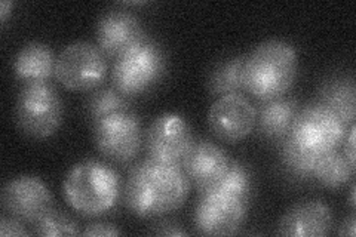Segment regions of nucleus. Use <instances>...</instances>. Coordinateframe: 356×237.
<instances>
[{"label": "nucleus", "mask_w": 356, "mask_h": 237, "mask_svg": "<svg viewBox=\"0 0 356 237\" xmlns=\"http://www.w3.org/2000/svg\"><path fill=\"white\" fill-rule=\"evenodd\" d=\"M191 181L180 165L141 161L131 169L125 184V205L138 218H158L180 209Z\"/></svg>", "instance_id": "nucleus-1"}, {"label": "nucleus", "mask_w": 356, "mask_h": 237, "mask_svg": "<svg viewBox=\"0 0 356 237\" xmlns=\"http://www.w3.org/2000/svg\"><path fill=\"white\" fill-rule=\"evenodd\" d=\"M297 69L293 44L277 39L263 42L245 60L243 91L263 103L281 98L293 86Z\"/></svg>", "instance_id": "nucleus-2"}, {"label": "nucleus", "mask_w": 356, "mask_h": 237, "mask_svg": "<svg viewBox=\"0 0 356 237\" xmlns=\"http://www.w3.org/2000/svg\"><path fill=\"white\" fill-rule=\"evenodd\" d=\"M63 188L69 206L83 217H98L116 205L120 178L103 162L83 161L70 169Z\"/></svg>", "instance_id": "nucleus-3"}, {"label": "nucleus", "mask_w": 356, "mask_h": 237, "mask_svg": "<svg viewBox=\"0 0 356 237\" xmlns=\"http://www.w3.org/2000/svg\"><path fill=\"white\" fill-rule=\"evenodd\" d=\"M348 135V125L319 101L298 110L288 138L298 149L321 157L339 150Z\"/></svg>", "instance_id": "nucleus-4"}, {"label": "nucleus", "mask_w": 356, "mask_h": 237, "mask_svg": "<svg viewBox=\"0 0 356 237\" xmlns=\"http://www.w3.org/2000/svg\"><path fill=\"white\" fill-rule=\"evenodd\" d=\"M165 65L163 49L158 43L146 38L116 58L111 72V82L120 94L127 97L140 95L159 82Z\"/></svg>", "instance_id": "nucleus-5"}, {"label": "nucleus", "mask_w": 356, "mask_h": 237, "mask_svg": "<svg viewBox=\"0 0 356 237\" xmlns=\"http://www.w3.org/2000/svg\"><path fill=\"white\" fill-rule=\"evenodd\" d=\"M63 113V101L51 85H24L19 91L15 117L19 129L29 137H51L61 126Z\"/></svg>", "instance_id": "nucleus-6"}, {"label": "nucleus", "mask_w": 356, "mask_h": 237, "mask_svg": "<svg viewBox=\"0 0 356 237\" xmlns=\"http://www.w3.org/2000/svg\"><path fill=\"white\" fill-rule=\"evenodd\" d=\"M54 74L70 91H92L107 76L106 55L89 42L72 43L57 56Z\"/></svg>", "instance_id": "nucleus-7"}, {"label": "nucleus", "mask_w": 356, "mask_h": 237, "mask_svg": "<svg viewBox=\"0 0 356 237\" xmlns=\"http://www.w3.org/2000/svg\"><path fill=\"white\" fill-rule=\"evenodd\" d=\"M141 123L131 108L116 111L94 123V141L108 161L128 163L141 149Z\"/></svg>", "instance_id": "nucleus-8"}, {"label": "nucleus", "mask_w": 356, "mask_h": 237, "mask_svg": "<svg viewBox=\"0 0 356 237\" xmlns=\"http://www.w3.org/2000/svg\"><path fill=\"white\" fill-rule=\"evenodd\" d=\"M248 202L214 190L200 193L195 209L196 230L204 236L235 234L247 218Z\"/></svg>", "instance_id": "nucleus-9"}, {"label": "nucleus", "mask_w": 356, "mask_h": 237, "mask_svg": "<svg viewBox=\"0 0 356 237\" xmlns=\"http://www.w3.org/2000/svg\"><path fill=\"white\" fill-rule=\"evenodd\" d=\"M195 144L191 126L175 113L156 117L146 132V150L150 159L180 165Z\"/></svg>", "instance_id": "nucleus-10"}, {"label": "nucleus", "mask_w": 356, "mask_h": 237, "mask_svg": "<svg viewBox=\"0 0 356 237\" xmlns=\"http://www.w3.org/2000/svg\"><path fill=\"white\" fill-rule=\"evenodd\" d=\"M52 195L39 177L21 175L8 181L2 190V208L21 222H36L52 209Z\"/></svg>", "instance_id": "nucleus-11"}, {"label": "nucleus", "mask_w": 356, "mask_h": 237, "mask_svg": "<svg viewBox=\"0 0 356 237\" xmlns=\"http://www.w3.org/2000/svg\"><path fill=\"white\" fill-rule=\"evenodd\" d=\"M257 108L241 94L220 97L208 113V126L220 141L235 144L255 128Z\"/></svg>", "instance_id": "nucleus-12"}, {"label": "nucleus", "mask_w": 356, "mask_h": 237, "mask_svg": "<svg viewBox=\"0 0 356 237\" xmlns=\"http://www.w3.org/2000/svg\"><path fill=\"white\" fill-rule=\"evenodd\" d=\"M146 39L141 21L127 10H110L97 24V43L110 58H119Z\"/></svg>", "instance_id": "nucleus-13"}, {"label": "nucleus", "mask_w": 356, "mask_h": 237, "mask_svg": "<svg viewBox=\"0 0 356 237\" xmlns=\"http://www.w3.org/2000/svg\"><path fill=\"white\" fill-rule=\"evenodd\" d=\"M227 153L211 141H197L187 153L181 167L188 181L202 193L213 188L229 169Z\"/></svg>", "instance_id": "nucleus-14"}, {"label": "nucleus", "mask_w": 356, "mask_h": 237, "mask_svg": "<svg viewBox=\"0 0 356 237\" xmlns=\"http://www.w3.org/2000/svg\"><path fill=\"white\" fill-rule=\"evenodd\" d=\"M332 225V213L321 200H305L289 208L277 225V233L289 237H324Z\"/></svg>", "instance_id": "nucleus-15"}, {"label": "nucleus", "mask_w": 356, "mask_h": 237, "mask_svg": "<svg viewBox=\"0 0 356 237\" xmlns=\"http://www.w3.org/2000/svg\"><path fill=\"white\" fill-rule=\"evenodd\" d=\"M298 103L293 97H281L266 101L257 110V126L259 133L269 141H284L293 128L294 119L298 113Z\"/></svg>", "instance_id": "nucleus-16"}, {"label": "nucleus", "mask_w": 356, "mask_h": 237, "mask_svg": "<svg viewBox=\"0 0 356 237\" xmlns=\"http://www.w3.org/2000/svg\"><path fill=\"white\" fill-rule=\"evenodd\" d=\"M55 58L48 44L31 42L22 47L14 60V72L24 85L47 83L55 73Z\"/></svg>", "instance_id": "nucleus-17"}, {"label": "nucleus", "mask_w": 356, "mask_h": 237, "mask_svg": "<svg viewBox=\"0 0 356 237\" xmlns=\"http://www.w3.org/2000/svg\"><path fill=\"white\" fill-rule=\"evenodd\" d=\"M355 81L350 76L334 77L324 83L319 92V103L352 126L355 120Z\"/></svg>", "instance_id": "nucleus-18"}, {"label": "nucleus", "mask_w": 356, "mask_h": 237, "mask_svg": "<svg viewBox=\"0 0 356 237\" xmlns=\"http://www.w3.org/2000/svg\"><path fill=\"white\" fill-rule=\"evenodd\" d=\"M247 55L217 64L208 77V91L214 97L241 94L243 91V65Z\"/></svg>", "instance_id": "nucleus-19"}, {"label": "nucleus", "mask_w": 356, "mask_h": 237, "mask_svg": "<svg viewBox=\"0 0 356 237\" xmlns=\"http://www.w3.org/2000/svg\"><path fill=\"white\" fill-rule=\"evenodd\" d=\"M353 174L355 166H352L346 156L339 150L321 156L314 169V177L316 178V181L331 190L341 188L350 181Z\"/></svg>", "instance_id": "nucleus-20"}, {"label": "nucleus", "mask_w": 356, "mask_h": 237, "mask_svg": "<svg viewBox=\"0 0 356 237\" xmlns=\"http://www.w3.org/2000/svg\"><path fill=\"white\" fill-rule=\"evenodd\" d=\"M129 97L120 94L115 88H103L95 91L88 101V115L92 123L98 122L111 113L129 110Z\"/></svg>", "instance_id": "nucleus-21"}, {"label": "nucleus", "mask_w": 356, "mask_h": 237, "mask_svg": "<svg viewBox=\"0 0 356 237\" xmlns=\"http://www.w3.org/2000/svg\"><path fill=\"white\" fill-rule=\"evenodd\" d=\"M209 190L248 202L252 190V178L247 166L241 162H230L226 174Z\"/></svg>", "instance_id": "nucleus-22"}, {"label": "nucleus", "mask_w": 356, "mask_h": 237, "mask_svg": "<svg viewBox=\"0 0 356 237\" xmlns=\"http://www.w3.org/2000/svg\"><path fill=\"white\" fill-rule=\"evenodd\" d=\"M281 159L289 175L300 179H307L310 177H314V169L319 157H315L303 152L302 149H298V147L286 137L281 144Z\"/></svg>", "instance_id": "nucleus-23"}, {"label": "nucleus", "mask_w": 356, "mask_h": 237, "mask_svg": "<svg viewBox=\"0 0 356 237\" xmlns=\"http://www.w3.org/2000/svg\"><path fill=\"white\" fill-rule=\"evenodd\" d=\"M33 234L44 237H58V236H77L79 227L77 222L67 215L65 212L51 209L44 213L36 222H33Z\"/></svg>", "instance_id": "nucleus-24"}, {"label": "nucleus", "mask_w": 356, "mask_h": 237, "mask_svg": "<svg viewBox=\"0 0 356 237\" xmlns=\"http://www.w3.org/2000/svg\"><path fill=\"white\" fill-rule=\"evenodd\" d=\"M27 230L22 222L10 215H2L0 218V236H27Z\"/></svg>", "instance_id": "nucleus-25"}, {"label": "nucleus", "mask_w": 356, "mask_h": 237, "mask_svg": "<svg viewBox=\"0 0 356 237\" xmlns=\"http://www.w3.org/2000/svg\"><path fill=\"white\" fill-rule=\"evenodd\" d=\"M120 230L116 229L113 224L107 222H92L83 230V236H119Z\"/></svg>", "instance_id": "nucleus-26"}, {"label": "nucleus", "mask_w": 356, "mask_h": 237, "mask_svg": "<svg viewBox=\"0 0 356 237\" xmlns=\"http://www.w3.org/2000/svg\"><path fill=\"white\" fill-rule=\"evenodd\" d=\"M355 131L356 128L355 125H352L349 135H346V138H344V147H343V154L346 156V159L352 166H355Z\"/></svg>", "instance_id": "nucleus-27"}, {"label": "nucleus", "mask_w": 356, "mask_h": 237, "mask_svg": "<svg viewBox=\"0 0 356 237\" xmlns=\"http://www.w3.org/2000/svg\"><path fill=\"white\" fill-rule=\"evenodd\" d=\"M340 236H349L353 237L356 234V220L355 217H349L348 220H344V222L341 224V227L339 230Z\"/></svg>", "instance_id": "nucleus-28"}, {"label": "nucleus", "mask_w": 356, "mask_h": 237, "mask_svg": "<svg viewBox=\"0 0 356 237\" xmlns=\"http://www.w3.org/2000/svg\"><path fill=\"white\" fill-rule=\"evenodd\" d=\"M162 230H154V234H161V236H186L187 233L184 230H181L178 225H172V224H163Z\"/></svg>", "instance_id": "nucleus-29"}, {"label": "nucleus", "mask_w": 356, "mask_h": 237, "mask_svg": "<svg viewBox=\"0 0 356 237\" xmlns=\"http://www.w3.org/2000/svg\"><path fill=\"white\" fill-rule=\"evenodd\" d=\"M13 9H14L13 2H8V0H5V2L0 3V19H2V22L6 21L8 15L13 13Z\"/></svg>", "instance_id": "nucleus-30"}, {"label": "nucleus", "mask_w": 356, "mask_h": 237, "mask_svg": "<svg viewBox=\"0 0 356 237\" xmlns=\"http://www.w3.org/2000/svg\"><path fill=\"white\" fill-rule=\"evenodd\" d=\"M350 206L355 208V186H352V190H350Z\"/></svg>", "instance_id": "nucleus-31"}]
</instances>
